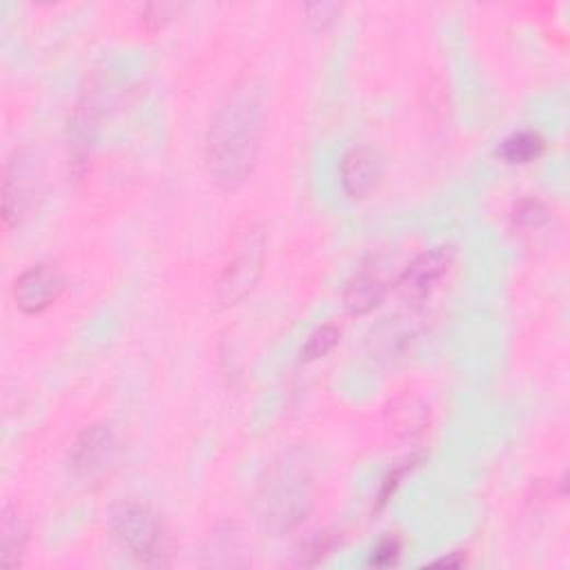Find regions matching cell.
Returning a JSON list of instances; mask_svg holds the SVG:
<instances>
[{
    "label": "cell",
    "mask_w": 570,
    "mask_h": 570,
    "mask_svg": "<svg viewBox=\"0 0 570 570\" xmlns=\"http://www.w3.org/2000/svg\"><path fill=\"white\" fill-rule=\"evenodd\" d=\"M264 135V101L255 88H241L225 98L206 135V165L221 189L247 181L259 159Z\"/></svg>",
    "instance_id": "obj_1"
},
{
    "label": "cell",
    "mask_w": 570,
    "mask_h": 570,
    "mask_svg": "<svg viewBox=\"0 0 570 570\" xmlns=\"http://www.w3.org/2000/svg\"><path fill=\"white\" fill-rule=\"evenodd\" d=\"M261 522L268 531L283 535L296 528L312 505L310 477L301 464H279L268 481H264L261 495Z\"/></svg>",
    "instance_id": "obj_2"
},
{
    "label": "cell",
    "mask_w": 570,
    "mask_h": 570,
    "mask_svg": "<svg viewBox=\"0 0 570 570\" xmlns=\"http://www.w3.org/2000/svg\"><path fill=\"white\" fill-rule=\"evenodd\" d=\"M109 531L116 544L146 566L165 563V528L148 503L118 501L109 511Z\"/></svg>",
    "instance_id": "obj_3"
},
{
    "label": "cell",
    "mask_w": 570,
    "mask_h": 570,
    "mask_svg": "<svg viewBox=\"0 0 570 570\" xmlns=\"http://www.w3.org/2000/svg\"><path fill=\"white\" fill-rule=\"evenodd\" d=\"M120 460V439L112 423H94L81 432L72 446L70 466L79 481L94 484L105 479Z\"/></svg>",
    "instance_id": "obj_4"
},
{
    "label": "cell",
    "mask_w": 570,
    "mask_h": 570,
    "mask_svg": "<svg viewBox=\"0 0 570 570\" xmlns=\"http://www.w3.org/2000/svg\"><path fill=\"white\" fill-rule=\"evenodd\" d=\"M266 264V236L252 228L241 239L232 264L219 279V299L223 305H236L255 290Z\"/></svg>",
    "instance_id": "obj_5"
},
{
    "label": "cell",
    "mask_w": 570,
    "mask_h": 570,
    "mask_svg": "<svg viewBox=\"0 0 570 570\" xmlns=\"http://www.w3.org/2000/svg\"><path fill=\"white\" fill-rule=\"evenodd\" d=\"M457 257V249L453 245H437L419 255L397 279V294L406 303H421L426 301L439 283L446 279Z\"/></svg>",
    "instance_id": "obj_6"
},
{
    "label": "cell",
    "mask_w": 570,
    "mask_h": 570,
    "mask_svg": "<svg viewBox=\"0 0 570 570\" xmlns=\"http://www.w3.org/2000/svg\"><path fill=\"white\" fill-rule=\"evenodd\" d=\"M66 292V277L54 266L27 268L14 283V303L25 314H43Z\"/></svg>",
    "instance_id": "obj_7"
},
{
    "label": "cell",
    "mask_w": 570,
    "mask_h": 570,
    "mask_svg": "<svg viewBox=\"0 0 570 570\" xmlns=\"http://www.w3.org/2000/svg\"><path fill=\"white\" fill-rule=\"evenodd\" d=\"M384 174V163L372 148H350L339 165V178L346 197L359 201L370 197Z\"/></svg>",
    "instance_id": "obj_8"
},
{
    "label": "cell",
    "mask_w": 570,
    "mask_h": 570,
    "mask_svg": "<svg viewBox=\"0 0 570 570\" xmlns=\"http://www.w3.org/2000/svg\"><path fill=\"white\" fill-rule=\"evenodd\" d=\"M34 187L36 185H34L32 165L23 156L10 161L5 167V183H3V221L8 230L21 223V219L32 208Z\"/></svg>",
    "instance_id": "obj_9"
},
{
    "label": "cell",
    "mask_w": 570,
    "mask_h": 570,
    "mask_svg": "<svg viewBox=\"0 0 570 570\" xmlns=\"http://www.w3.org/2000/svg\"><path fill=\"white\" fill-rule=\"evenodd\" d=\"M386 428L395 439H417L426 432L430 423V410L428 406L410 393H404L388 402L386 406Z\"/></svg>",
    "instance_id": "obj_10"
},
{
    "label": "cell",
    "mask_w": 570,
    "mask_h": 570,
    "mask_svg": "<svg viewBox=\"0 0 570 570\" xmlns=\"http://www.w3.org/2000/svg\"><path fill=\"white\" fill-rule=\"evenodd\" d=\"M388 283L382 277V270L372 266H363L346 286L344 290V305L350 314H368L374 307L382 305L386 299Z\"/></svg>",
    "instance_id": "obj_11"
},
{
    "label": "cell",
    "mask_w": 570,
    "mask_h": 570,
    "mask_svg": "<svg viewBox=\"0 0 570 570\" xmlns=\"http://www.w3.org/2000/svg\"><path fill=\"white\" fill-rule=\"evenodd\" d=\"M27 539H30V528L25 517L12 509V505H5L3 511V528H0V561L8 568H16L25 555L27 548Z\"/></svg>",
    "instance_id": "obj_12"
},
{
    "label": "cell",
    "mask_w": 570,
    "mask_h": 570,
    "mask_svg": "<svg viewBox=\"0 0 570 570\" xmlns=\"http://www.w3.org/2000/svg\"><path fill=\"white\" fill-rule=\"evenodd\" d=\"M546 152V139L535 130H520L499 143V159L509 165H528L542 159Z\"/></svg>",
    "instance_id": "obj_13"
},
{
    "label": "cell",
    "mask_w": 570,
    "mask_h": 570,
    "mask_svg": "<svg viewBox=\"0 0 570 570\" xmlns=\"http://www.w3.org/2000/svg\"><path fill=\"white\" fill-rule=\"evenodd\" d=\"M410 337H412V330H410V326L404 324V319H386L384 326H379L372 333L370 346H372V352L382 354L379 359H395L408 346Z\"/></svg>",
    "instance_id": "obj_14"
},
{
    "label": "cell",
    "mask_w": 570,
    "mask_h": 570,
    "mask_svg": "<svg viewBox=\"0 0 570 570\" xmlns=\"http://www.w3.org/2000/svg\"><path fill=\"white\" fill-rule=\"evenodd\" d=\"M339 341H341V330H339L337 326L326 324V326H322V328H316V330L307 337L305 346L301 348V359H303V361L324 359V357H328V354L339 346Z\"/></svg>",
    "instance_id": "obj_15"
},
{
    "label": "cell",
    "mask_w": 570,
    "mask_h": 570,
    "mask_svg": "<svg viewBox=\"0 0 570 570\" xmlns=\"http://www.w3.org/2000/svg\"><path fill=\"white\" fill-rule=\"evenodd\" d=\"M339 535L337 533H319L314 535L312 539H307L299 552V566H316L322 563L324 559H328L337 546H339Z\"/></svg>",
    "instance_id": "obj_16"
},
{
    "label": "cell",
    "mask_w": 570,
    "mask_h": 570,
    "mask_svg": "<svg viewBox=\"0 0 570 570\" xmlns=\"http://www.w3.org/2000/svg\"><path fill=\"white\" fill-rule=\"evenodd\" d=\"M511 219L522 230H539L550 221V210L539 199H522L515 203Z\"/></svg>",
    "instance_id": "obj_17"
},
{
    "label": "cell",
    "mask_w": 570,
    "mask_h": 570,
    "mask_svg": "<svg viewBox=\"0 0 570 570\" xmlns=\"http://www.w3.org/2000/svg\"><path fill=\"white\" fill-rule=\"evenodd\" d=\"M402 550H404V544L397 535L388 533L386 537H382L376 542V546L372 548L370 552V559L368 563L374 566V568H391V566H397L399 563V557H402Z\"/></svg>",
    "instance_id": "obj_18"
},
{
    "label": "cell",
    "mask_w": 570,
    "mask_h": 570,
    "mask_svg": "<svg viewBox=\"0 0 570 570\" xmlns=\"http://www.w3.org/2000/svg\"><path fill=\"white\" fill-rule=\"evenodd\" d=\"M339 12H341V5H337V3H310L303 8L305 23L314 32H322V30L330 27L337 21Z\"/></svg>",
    "instance_id": "obj_19"
},
{
    "label": "cell",
    "mask_w": 570,
    "mask_h": 570,
    "mask_svg": "<svg viewBox=\"0 0 570 570\" xmlns=\"http://www.w3.org/2000/svg\"><path fill=\"white\" fill-rule=\"evenodd\" d=\"M415 466H417V460H410V462L399 464L397 468H393V470L386 475V479H384V484H382V490H379V495H376V511H382L384 505L393 499V495H395L397 488L404 484V479L408 477V473L415 470Z\"/></svg>",
    "instance_id": "obj_20"
},
{
    "label": "cell",
    "mask_w": 570,
    "mask_h": 570,
    "mask_svg": "<svg viewBox=\"0 0 570 570\" xmlns=\"http://www.w3.org/2000/svg\"><path fill=\"white\" fill-rule=\"evenodd\" d=\"M174 10H176L174 5H159V3L146 5L143 12H141V23L150 32H159V30H163L172 21V12Z\"/></svg>",
    "instance_id": "obj_21"
},
{
    "label": "cell",
    "mask_w": 570,
    "mask_h": 570,
    "mask_svg": "<svg viewBox=\"0 0 570 570\" xmlns=\"http://www.w3.org/2000/svg\"><path fill=\"white\" fill-rule=\"evenodd\" d=\"M466 563V557H464V552H453L451 557H443V559H437V561H432V566H446V568H462Z\"/></svg>",
    "instance_id": "obj_22"
}]
</instances>
